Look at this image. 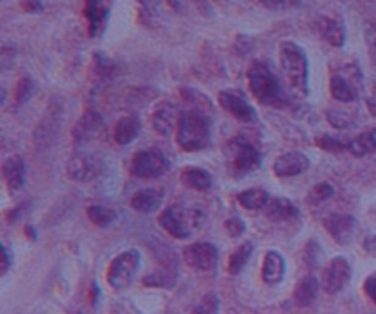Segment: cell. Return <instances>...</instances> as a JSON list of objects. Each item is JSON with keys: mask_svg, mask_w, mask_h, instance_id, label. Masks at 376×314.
Instances as JSON below:
<instances>
[{"mask_svg": "<svg viewBox=\"0 0 376 314\" xmlns=\"http://www.w3.org/2000/svg\"><path fill=\"white\" fill-rule=\"evenodd\" d=\"M182 114L178 113V108L173 104H161L160 107L152 114V127L154 131L164 136L171 134L178 125H180Z\"/></svg>", "mask_w": 376, "mask_h": 314, "instance_id": "cell-14", "label": "cell"}, {"mask_svg": "<svg viewBox=\"0 0 376 314\" xmlns=\"http://www.w3.org/2000/svg\"><path fill=\"white\" fill-rule=\"evenodd\" d=\"M250 90L263 105H284V94L275 74L266 63L255 61L248 70Z\"/></svg>", "mask_w": 376, "mask_h": 314, "instance_id": "cell-3", "label": "cell"}, {"mask_svg": "<svg viewBox=\"0 0 376 314\" xmlns=\"http://www.w3.org/2000/svg\"><path fill=\"white\" fill-rule=\"evenodd\" d=\"M169 169V160L160 149L136 152L132 160V173L140 178H158Z\"/></svg>", "mask_w": 376, "mask_h": 314, "instance_id": "cell-7", "label": "cell"}, {"mask_svg": "<svg viewBox=\"0 0 376 314\" xmlns=\"http://www.w3.org/2000/svg\"><path fill=\"white\" fill-rule=\"evenodd\" d=\"M226 230H228V234H230L231 237H239L245 234V222L240 221L239 217H231V219H228L226 221Z\"/></svg>", "mask_w": 376, "mask_h": 314, "instance_id": "cell-36", "label": "cell"}, {"mask_svg": "<svg viewBox=\"0 0 376 314\" xmlns=\"http://www.w3.org/2000/svg\"><path fill=\"white\" fill-rule=\"evenodd\" d=\"M99 127H101V118H99V114L96 113H87L83 118L79 120L75 123V129H73V136L78 142H85L88 138H92L94 134L98 133Z\"/></svg>", "mask_w": 376, "mask_h": 314, "instance_id": "cell-26", "label": "cell"}, {"mask_svg": "<svg viewBox=\"0 0 376 314\" xmlns=\"http://www.w3.org/2000/svg\"><path fill=\"white\" fill-rule=\"evenodd\" d=\"M319 31H321L323 39L327 41L328 45L340 48L345 43V30H343L342 22H338V20L328 19V17L319 19Z\"/></svg>", "mask_w": 376, "mask_h": 314, "instance_id": "cell-25", "label": "cell"}, {"mask_svg": "<svg viewBox=\"0 0 376 314\" xmlns=\"http://www.w3.org/2000/svg\"><path fill=\"white\" fill-rule=\"evenodd\" d=\"M316 143H318V148L325 149V151L328 152H340V151H345V149H349V142H342V140H338V138L334 136H319L318 140H316Z\"/></svg>", "mask_w": 376, "mask_h": 314, "instance_id": "cell-35", "label": "cell"}, {"mask_svg": "<svg viewBox=\"0 0 376 314\" xmlns=\"http://www.w3.org/2000/svg\"><path fill=\"white\" fill-rule=\"evenodd\" d=\"M26 234H28V236H31V239H37V234H35V230L31 228V226H26Z\"/></svg>", "mask_w": 376, "mask_h": 314, "instance_id": "cell-45", "label": "cell"}, {"mask_svg": "<svg viewBox=\"0 0 376 314\" xmlns=\"http://www.w3.org/2000/svg\"><path fill=\"white\" fill-rule=\"evenodd\" d=\"M279 59L284 78L289 79L290 89L299 98H305L308 94V61L303 50L287 41L279 48Z\"/></svg>", "mask_w": 376, "mask_h": 314, "instance_id": "cell-1", "label": "cell"}, {"mask_svg": "<svg viewBox=\"0 0 376 314\" xmlns=\"http://www.w3.org/2000/svg\"><path fill=\"white\" fill-rule=\"evenodd\" d=\"M259 2L268 10H281L284 6V0H259Z\"/></svg>", "mask_w": 376, "mask_h": 314, "instance_id": "cell-43", "label": "cell"}, {"mask_svg": "<svg viewBox=\"0 0 376 314\" xmlns=\"http://www.w3.org/2000/svg\"><path fill=\"white\" fill-rule=\"evenodd\" d=\"M237 201L246 210H263L268 204V193L264 190H259V187H252V190L239 193Z\"/></svg>", "mask_w": 376, "mask_h": 314, "instance_id": "cell-27", "label": "cell"}, {"mask_svg": "<svg viewBox=\"0 0 376 314\" xmlns=\"http://www.w3.org/2000/svg\"><path fill=\"white\" fill-rule=\"evenodd\" d=\"M140 269V252L138 250H125L114 257V261L108 266L107 281L114 290L127 289L132 283L134 276Z\"/></svg>", "mask_w": 376, "mask_h": 314, "instance_id": "cell-6", "label": "cell"}, {"mask_svg": "<svg viewBox=\"0 0 376 314\" xmlns=\"http://www.w3.org/2000/svg\"><path fill=\"white\" fill-rule=\"evenodd\" d=\"M319 292V281L314 276H307L296 285L294 290V301L298 307H310L316 301Z\"/></svg>", "mask_w": 376, "mask_h": 314, "instance_id": "cell-22", "label": "cell"}, {"mask_svg": "<svg viewBox=\"0 0 376 314\" xmlns=\"http://www.w3.org/2000/svg\"><path fill=\"white\" fill-rule=\"evenodd\" d=\"M347 151H351L352 155H356V157H363L367 152L376 151V129L358 134L356 138H352L351 142H349Z\"/></svg>", "mask_w": 376, "mask_h": 314, "instance_id": "cell-28", "label": "cell"}, {"mask_svg": "<svg viewBox=\"0 0 376 314\" xmlns=\"http://www.w3.org/2000/svg\"><path fill=\"white\" fill-rule=\"evenodd\" d=\"M87 215L88 219H90L96 226H99V228H107L108 224H113V222L117 219L116 211L110 210V208L107 206H98V204H94V206L88 208Z\"/></svg>", "mask_w": 376, "mask_h": 314, "instance_id": "cell-30", "label": "cell"}, {"mask_svg": "<svg viewBox=\"0 0 376 314\" xmlns=\"http://www.w3.org/2000/svg\"><path fill=\"white\" fill-rule=\"evenodd\" d=\"M176 276H178L176 269H167L164 272L158 270L154 274L145 276L143 278V285H149V287H173L176 281Z\"/></svg>", "mask_w": 376, "mask_h": 314, "instance_id": "cell-31", "label": "cell"}, {"mask_svg": "<svg viewBox=\"0 0 376 314\" xmlns=\"http://www.w3.org/2000/svg\"><path fill=\"white\" fill-rule=\"evenodd\" d=\"M219 104L220 107L224 108L226 113L231 114L235 120L245 123H254L257 120V114L252 108V105L246 101L239 92L235 90H222L219 94Z\"/></svg>", "mask_w": 376, "mask_h": 314, "instance_id": "cell-10", "label": "cell"}, {"mask_svg": "<svg viewBox=\"0 0 376 314\" xmlns=\"http://www.w3.org/2000/svg\"><path fill=\"white\" fill-rule=\"evenodd\" d=\"M367 107L371 108V113L376 114V79H373L369 89H367V98H366Z\"/></svg>", "mask_w": 376, "mask_h": 314, "instance_id": "cell-37", "label": "cell"}, {"mask_svg": "<svg viewBox=\"0 0 376 314\" xmlns=\"http://www.w3.org/2000/svg\"><path fill=\"white\" fill-rule=\"evenodd\" d=\"M11 266V254H10V248L6 245H2V269H0V274L6 276L8 274V270H10Z\"/></svg>", "mask_w": 376, "mask_h": 314, "instance_id": "cell-39", "label": "cell"}, {"mask_svg": "<svg viewBox=\"0 0 376 314\" xmlns=\"http://www.w3.org/2000/svg\"><path fill=\"white\" fill-rule=\"evenodd\" d=\"M252 252H254V245L252 243H243V245L230 255V261H228V272L231 276H237L243 272V269L246 266V263L252 257Z\"/></svg>", "mask_w": 376, "mask_h": 314, "instance_id": "cell-29", "label": "cell"}, {"mask_svg": "<svg viewBox=\"0 0 376 314\" xmlns=\"http://www.w3.org/2000/svg\"><path fill=\"white\" fill-rule=\"evenodd\" d=\"M161 201H164V192L157 190V187H145V190H140L132 195L131 206L132 210L140 211V213H152L161 206Z\"/></svg>", "mask_w": 376, "mask_h": 314, "instance_id": "cell-18", "label": "cell"}, {"mask_svg": "<svg viewBox=\"0 0 376 314\" xmlns=\"http://www.w3.org/2000/svg\"><path fill=\"white\" fill-rule=\"evenodd\" d=\"M264 210H266V217L274 222L290 221V219L299 215L298 206H296L294 202H290L289 199H283V197H277V199L268 201Z\"/></svg>", "mask_w": 376, "mask_h": 314, "instance_id": "cell-20", "label": "cell"}, {"mask_svg": "<svg viewBox=\"0 0 376 314\" xmlns=\"http://www.w3.org/2000/svg\"><path fill=\"white\" fill-rule=\"evenodd\" d=\"M2 173H4L6 184L10 187L11 192H19L22 190L26 184V164L24 160L19 157V155H13L4 162L2 167Z\"/></svg>", "mask_w": 376, "mask_h": 314, "instance_id": "cell-16", "label": "cell"}, {"mask_svg": "<svg viewBox=\"0 0 376 314\" xmlns=\"http://www.w3.org/2000/svg\"><path fill=\"white\" fill-rule=\"evenodd\" d=\"M59 113H61L59 107H50L48 114L41 122L39 129L35 133V142L39 149H46L55 140V134L59 131Z\"/></svg>", "mask_w": 376, "mask_h": 314, "instance_id": "cell-15", "label": "cell"}, {"mask_svg": "<svg viewBox=\"0 0 376 314\" xmlns=\"http://www.w3.org/2000/svg\"><path fill=\"white\" fill-rule=\"evenodd\" d=\"M140 129H142V125H140L138 116H134V114H132V116H125V118H122L116 123L114 140H116V143H120V145H127V143L136 140L138 134H140Z\"/></svg>", "mask_w": 376, "mask_h": 314, "instance_id": "cell-23", "label": "cell"}, {"mask_svg": "<svg viewBox=\"0 0 376 314\" xmlns=\"http://www.w3.org/2000/svg\"><path fill=\"white\" fill-rule=\"evenodd\" d=\"M310 167L308 158L305 157L303 152L299 151H290L284 152L274 162V173L281 178H290L298 177L301 173H305Z\"/></svg>", "mask_w": 376, "mask_h": 314, "instance_id": "cell-11", "label": "cell"}, {"mask_svg": "<svg viewBox=\"0 0 376 314\" xmlns=\"http://www.w3.org/2000/svg\"><path fill=\"white\" fill-rule=\"evenodd\" d=\"M201 211L191 210L184 206H169L167 210L161 211L160 224L161 228L176 237V239H189L195 230L201 224Z\"/></svg>", "mask_w": 376, "mask_h": 314, "instance_id": "cell-4", "label": "cell"}, {"mask_svg": "<svg viewBox=\"0 0 376 314\" xmlns=\"http://www.w3.org/2000/svg\"><path fill=\"white\" fill-rule=\"evenodd\" d=\"M226 157H228L230 173L235 175V177H243L246 173L254 171L261 164L259 151H257L252 143L243 140V138H233V140L228 143Z\"/></svg>", "mask_w": 376, "mask_h": 314, "instance_id": "cell-5", "label": "cell"}, {"mask_svg": "<svg viewBox=\"0 0 376 314\" xmlns=\"http://www.w3.org/2000/svg\"><path fill=\"white\" fill-rule=\"evenodd\" d=\"M351 265L345 257H334L323 272V290L327 294H338L351 280Z\"/></svg>", "mask_w": 376, "mask_h": 314, "instance_id": "cell-9", "label": "cell"}, {"mask_svg": "<svg viewBox=\"0 0 376 314\" xmlns=\"http://www.w3.org/2000/svg\"><path fill=\"white\" fill-rule=\"evenodd\" d=\"M366 41L369 43V46H373V48L376 50V22H373V24L367 26Z\"/></svg>", "mask_w": 376, "mask_h": 314, "instance_id": "cell-41", "label": "cell"}, {"mask_svg": "<svg viewBox=\"0 0 376 314\" xmlns=\"http://www.w3.org/2000/svg\"><path fill=\"white\" fill-rule=\"evenodd\" d=\"M87 19H88V30L92 37H98L105 30V22H107L108 11L101 0H87Z\"/></svg>", "mask_w": 376, "mask_h": 314, "instance_id": "cell-21", "label": "cell"}, {"mask_svg": "<svg viewBox=\"0 0 376 314\" xmlns=\"http://www.w3.org/2000/svg\"><path fill=\"white\" fill-rule=\"evenodd\" d=\"M184 259L196 272H211L219 263V250L211 243H193L184 248Z\"/></svg>", "mask_w": 376, "mask_h": 314, "instance_id": "cell-8", "label": "cell"}, {"mask_svg": "<svg viewBox=\"0 0 376 314\" xmlns=\"http://www.w3.org/2000/svg\"><path fill=\"white\" fill-rule=\"evenodd\" d=\"M363 248L369 252H376V237H369V239H366V243H363Z\"/></svg>", "mask_w": 376, "mask_h": 314, "instance_id": "cell-44", "label": "cell"}, {"mask_svg": "<svg viewBox=\"0 0 376 314\" xmlns=\"http://www.w3.org/2000/svg\"><path fill=\"white\" fill-rule=\"evenodd\" d=\"M358 87H360V79L351 81L349 76L343 74H334L331 78V94L333 98L343 104H351L358 96Z\"/></svg>", "mask_w": 376, "mask_h": 314, "instance_id": "cell-17", "label": "cell"}, {"mask_svg": "<svg viewBox=\"0 0 376 314\" xmlns=\"http://www.w3.org/2000/svg\"><path fill=\"white\" fill-rule=\"evenodd\" d=\"M22 8L26 11H39L43 4H41V0H22Z\"/></svg>", "mask_w": 376, "mask_h": 314, "instance_id": "cell-42", "label": "cell"}, {"mask_svg": "<svg viewBox=\"0 0 376 314\" xmlns=\"http://www.w3.org/2000/svg\"><path fill=\"white\" fill-rule=\"evenodd\" d=\"M182 182L191 190L208 192L213 186V177L205 169H201V167H187L186 171L182 173Z\"/></svg>", "mask_w": 376, "mask_h": 314, "instance_id": "cell-24", "label": "cell"}, {"mask_svg": "<svg viewBox=\"0 0 376 314\" xmlns=\"http://www.w3.org/2000/svg\"><path fill=\"white\" fill-rule=\"evenodd\" d=\"M363 289H366V294L373 299L376 304V274L369 276L366 280V285H363Z\"/></svg>", "mask_w": 376, "mask_h": 314, "instance_id": "cell-38", "label": "cell"}, {"mask_svg": "<svg viewBox=\"0 0 376 314\" xmlns=\"http://www.w3.org/2000/svg\"><path fill=\"white\" fill-rule=\"evenodd\" d=\"M34 92V81L29 78H22L15 87V104L24 105Z\"/></svg>", "mask_w": 376, "mask_h": 314, "instance_id": "cell-34", "label": "cell"}, {"mask_svg": "<svg viewBox=\"0 0 376 314\" xmlns=\"http://www.w3.org/2000/svg\"><path fill=\"white\" fill-rule=\"evenodd\" d=\"M68 177L79 182L94 180L101 173V164L94 157H87V155H78V157L70 158L68 166H66Z\"/></svg>", "mask_w": 376, "mask_h": 314, "instance_id": "cell-13", "label": "cell"}, {"mask_svg": "<svg viewBox=\"0 0 376 314\" xmlns=\"http://www.w3.org/2000/svg\"><path fill=\"white\" fill-rule=\"evenodd\" d=\"M333 195H334V187L331 186V184H327V182H321V184H318V186H314L312 190H310L307 201H308V204L316 206V204H321V202L328 201Z\"/></svg>", "mask_w": 376, "mask_h": 314, "instance_id": "cell-32", "label": "cell"}, {"mask_svg": "<svg viewBox=\"0 0 376 314\" xmlns=\"http://www.w3.org/2000/svg\"><path fill=\"white\" fill-rule=\"evenodd\" d=\"M15 48H10V46H4V50H2V66L4 69H10L11 59H15Z\"/></svg>", "mask_w": 376, "mask_h": 314, "instance_id": "cell-40", "label": "cell"}, {"mask_svg": "<svg viewBox=\"0 0 376 314\" xmlns=\"http://www.w3.org/2000/svg\"><path fill=\"white\" fill-rule=\"evenodd\" d=\"M220 309V299L215 292H210V294H205L204 298L198 301L193 313L191 314H219Z\"/></svg>", "mask_w": 376, "mask_h": 314, "instance_id": "cell-33", "label": "cell"}, {"mask_svg": "<svg viewBox=\"0 0 376 314\" xmlns=\"http://www.w3.org/2000/svg\"><path fill=\"white\" fill-rule=\"evenodd\" d=\"M284 272H287V261L279 252L270 250L264 255L263 263V281L268 285H277L283 281Z\"/></svg>", "mask_w": 376, "mask_h": 314, "instance_id": "cell-19", "label": "cell"}, {"mask_svg": "<svg viewBox=\"0 0 376 314\" xmlns=\"http://www.w3.org/2000/svg\"><path fill=\"white\" fill-rule=\"evenodd\" d=\"M325 228L331 234L336 243L340 245H347L349 241H351L352 234L356 230V221H354V217L347 215V213H333V215H328L325 219Z\"/></svg>", "mask_w": 376, "mask_h": 314, "instance_id": "cell-12", "label": "cell"}, {"mask_svg": "<svg viewBox=\"0 0 376 314\" xmlns=\"http://www.w3.org/2000/svg\"><path fill=\"white\" fill-rule=\"evenodd\" d=\"M142 2H147V0H142Z\"/></svg>", "mask_w": 376, "mask_h": 314, "instance_id": "cell-46", "label": "cell"}, {"mask_svg": "<svg viewBox=\"0 0 376 314\" xmlns=\"http://www.w3.org/2000/svg\"><path fill=\"white\" fill-rule=\"evenodd\" d=\"M211 123L201 110L182 113L180 125L176 131V142L184 151H201L210 143Z\"/></svg>", "mask_w": 376, "mask_h": 314, "instance_id": "cell-2", "label": "cell"}]
</instances>
